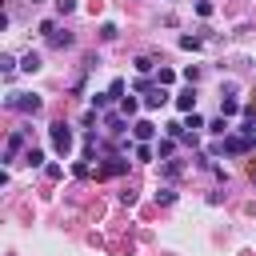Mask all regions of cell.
<instances>
[{
	"label": "cell",
	"instance_id": "6da1fadb",
	"mask_svg": "<svg viewBox=\"0 0 256 256\" xmlns=\"http://www.w3.org/2000/svg\"><path fill=\"white\" fill-rule=\"evenodd\" d=\"M4 108H12V112H28V116H36V112L44 108V100H40L36 92H8V96H4Z\"/></svg>",
	"mask_w": 256,
	"mask_h": 256
},
{
	"label": "cell",
	"instance_id": "7a4b0ae2",
	"mask_svg": "<svg viewBox=\"0 0 256 256\" xmlns=\"http://www.w3.org/2000/svg\"><path fill=\"white\" fill-rule=\"evenodd\" d=\"M48 136H52V148H56L60 156H68V152H72V140H76V136H72V128H68L64 120L48 124Z\"/></svg>",
	"mask_w": 256,
	"mask_h": 256
},
{
	"label": "cell",
	"instance_id": "3957f363",
	"mask_svg": "<svg viewBox=\"0 0 256 256\" xmlns=\"http://www.w3.org/2000/svg\"><path fill=\"white\" fill-rule=\"evenodd\" d=\"M252 144H256L252 136H244V132H236V136H224V144H216V152H228V156H244V152H248Z\"/></svg>",
	"mask_w": 256,
	"mask_h": 256
},
{
	"label": "cell",
	"instance_id": "277c9868",
	"mask_svg": "<svg viewBox=\"0 0 256 256\" xmlns=\"http://www.w3.org/2000/svg\"><path fill=\"white\" fill-rule=\"evenodd\" d=\"M24 136H28V128H20V132L8 136V144H4V164H12L20 152H28V148H24Z\"/></svg>",
	"mask_w": 256,
	"mask_h": 256
},
{
	"label": "cell",
	"instance_id": "5b68a950",
	"mask_svg": "<svg viewBox=\"0 0 256 256\" xmlns=\"http://www.w3.org/2000/svg\"><path fill=\"white\" fill-rule=\"evenodd\" d=\"M124 172H128V160H124V156H108L96 176H124Z\"/></svg>",
	"mask_w": 256,
	"mask_h": 256
},
{
	"label": "cell",
	"instance_id": "8992f818",
	"mask_svg": "<svg viewBox=\"0 0 256 256\" xmlns=\"http://www.w3.org/2000/svg\"><path fill=\"white\" fill-rule=\"evenodd\" d=\"M132 136H136L140 144H148V140L156 136V124H152V120H136V124H132Z\"/></svg>",
	"mask_w": 256,
	"mask_h": 256
},
{
	"label": "cell",
	"instance_id": "52a82bcc",
	"mask_svg": "<svg viewBox=\"0 0 256 256\" xmlns=\"http://www.w3.org/2000/svg\"><path fill=\"white\" fill-rule=\"evenodd\" d=\"M160 104H168V92H164V88H160V84H156V88H152V92H148V96H144V108H148V112H156V108H160Z\"/></svg>",
	"mask_w": 256,
	"mask_h": 256
},
{
	"label": "cell",
	"instance_id": "ba28073f",
	"mask_svg": "<svg viewBox=\"0 0 256 256\" xmlns=\"http://www.w3.org/2000/svg\"><path fill=\"white\" fill-rule=\"evenodd\" d=\"M104 128H108L112 136H120V132L128 128V120H124V112H108V116H104Z\"/></svg>",
	"mask_w": 256,
	"mask_h": 256
},
{
	"label": "cell",
	"instance_id": "9c48e42d",
	"mask_svg": "<svg viewBox=\"0 0 256 256\" xmlns=\"http://www.w3.org/2000/svg\"><path fill=\"white\" fill-rule=\"evenodd\" d=\"M48 44H52V48H72V44H76V36H72V32H52V36H48Z\"/></svg>",
	"mask_w": 256,
	"mask_h": 256
},
{
	"label": "cell",
	"instance_id": "30bf717a",
	"mask_svg": "<svg viewBox=\"0 0 256 256\" xmlns=\"http://www.w3.org/2000/svg\"><path fill=\"white\" fill-rule=\"evenodd\" d=\"M20 68L24 72H40V52H24L20 56Z\"/></svg>",
	"mask_w": 256,
	"mask_h": 256
},
{
	"label": "cell",
	"instance_id": "8fae6325",
	"mask_svg": "<svg viewBox=\"0 0 256 256\" xmlns=\"http://www.w3.org/2000/svg\"><path fill=\"white\" fill-rule=\"evenodd\" d=\"M240 112V100L236 96H220V116H236Z\"/></svg>",
	"mask_w": 256,
	"mask_h": 256
},
{
	"label": "cell",
	"instance_id": "7c38bea8",
	"mask_svg": "<svg viewBox=\"0 0 256 256\" xmlns=\"http://www.w3.org/2000/svg\"><path fill=\"white\" fill-rule=\"evenodd\" d=\"M24 164H28V168H44V152H40V148H28V152H24Z\"/></svg>",
	"mask_w": 256,
	"mask_h": 256
},
{
	"label": "cell",
	"instance_id": "4fadbf2b",
	"mask_svg": "<svg viewBox=\"0 0 256 256\" xmlns=\"http://www.w3.org/2000/svg\"><path fill=\"white\" fill-rule=\"evenodd\" d=\"M176 108H180V112H192V108H196V96H192V92H180V96H176Z\"/></svg>",
	"mask_w": 256,
	"mask_h": 256
},
{
	"label": "cell",
	"instance_id": "5bb4252c",
	"mask_svg": "<svg viewBox=\"0 0 256 256\" xmlns=\"http://www.w3.org/2000/svg\"><path fill=\"white\" fill-rule=\"evenodd\" d=\"M120 112H124V116H136V112H140V100H136V96H124V100H120Z\"/></svg>",
	"mask_w": 256,
	"mask_h": 256
},
{
	"label": "cell",
	"instance_id": "9a60e30c",
	"mask_svg": "<svg viewBox=\"0 0 256 256\" xmlns=\"http://www.w3.org/2000/svg\"><path fill=\"white\" fill-rule=\"evenodd\" d=\"M108 104H112V96H108V92H96V96H92V112H104Z\"/></svg>",
	"mask_w": 256,
	"mask_h": 256
},
{
	"label": "cell",
	"instance_id": "2e32d148",
	"mask_svg": "<svg viewBox=\"0 0 256 256\" xmlns=\"http://www.w3.org/2000/svg\"><path fill=\"white\" fill-rule=\"evenodd\" d=\"M200 44H204V40H200V36H180V48H184V52H196V48H200Z\"/></svg>",
	"mask_w": 256,
	"mask_h": 256
},
{
	"label": "cell",
	"instance_id": "e0dca14e",
	"mask_svg": "<svg viewBox=\"0 0 256 256\" xmlns=\"http://www.w3.org/2000/svg\"><path fill=\"white\" fill-rule=\"evenodd\" d=\"M172 80H176V72H172V68H160V72H156V84H160V88H168Z\"/></svg>",
	"mask_w": 256,
	"mask_h": 256
},
{
	"label": "cell",
	"instance_id": "ac0fdd59",
	"mask_svg": "<svg viewBox=\"0 0 256 256\" xmlns=\"http://www.w3.org/2000/svg\"><path fill=\"white\" fill-rule=\"evenodd\" d=\"M180 172H184V164H180V160H168V164H164V176H168V180H176Z\"/></svg>",
	"mask_w": 256,
	"mask_h": 256
},
{
	"label": "cell",
	"instance_id": "d6986e66",
	"mask_svg": "<svg viewBox=\"0 0 256 256\" xmlns=\"http://www.w3.org/2000/svg\"><path fill=\"white\" fill-rule=\"evenodd\" d=\"M116 36H120L116 24H100V40H116Z\"/></svg>",
	"mask_w": 256,
	"mask_h": 256
},
{
	"label": "cell",
	"instance_id": "ffe728a7",
	"mask_svg": "<svg viewBox=\"0 0 256 256\" xmlns=\"http://www.w3.org/2000/svg\"><path fill=\"white\" fill-rule=\"evenodd\" d=\"M152 68H156V64H152V60H148V56H136V72H140V76H148V72H152Z\"/></svg>",
	"mask_w": 256,
	"mask_h": 256
},
{
	"label": "cell",
	"instance_id": "44dd1931",
	"mask_svg": "<svg viewBox=\"0 0 256 256\" xmlns=\"http://www.w3.org/2000/svg\"><path fill=\"white\" fill-rule=\"evenodd\" d=\"M108 96H112V100H124V80H112V84H108Z\"/></svg>",
	"mask_w": 256,
	"mask_h": 256
},
{
	"label": "cell",
	"instance_id": "7402d4cb",
	"mask_svg": "<svg viewBox=\"0 0 256 256\" xmlns=\"http://www.w3.org/2000/svg\"><path fill=\"white\" fill-rule=\"evenodd\" d=\"M208 132H216V136H224V132H228V120H224V116H220V120H212V124H208Z\"/></svg>",
	"mask_w": 256,
	"mask_h": 256
},
{
	"label": "cell",
	"instance_id": "603a6c76",
	"mask_svg": "<svg viewBox=\"0 0 256 256\" xmlns=\"http://www.w3.org/2000/svg\"><path fill=\"white\" fill-rule=\"evenodd\" d=\"M156 156L168 160V156H172V140H160V144H156Z\"/></svg>",
	"mask_w": 256,
	"mask_h": 256
},
{
	"label": "cell",
	"instance_id": "cb8c5ba5",
	"mask_svg": "<svg viewBox=\"0 0 256 256\" xmlns=\"http://www.w3.org/2000/svg\"><path fill=\"white\" fill-rule=\"evenodd\" d=\"M44 176H48V180H60L64 168H60V164H44Z\"/></svg>",
	"mask_w": 256,
	"mask_h": 256
},
{
	"label": "cell",
	"instance_id": "d4e9b609",
	"mask_svg": "<svg viewBox=\"0 0 256 256\" xmlns=\"http://www.w3.org/2000/svg\"><path fill=\"white\" fill-rule=\"evenodd\" d=\"M156 200H160V204H176V192H172V188H160Z\"/></svg>",
	"mask_w": 256,
	"mask_h": 256
},
{
	"label": "cell",
	"instance_id": "484cf974",
	"mask_svg": "<svg viewBox=\"0 0 256 256\" xmlns=\"http://www.w3.org/2000/svg\"><path fill=\"white\" fill-rule=\"evenodd\" d=\"M56 12H60V16H68V12H76V0H56Z\"/></svg>",
	"mask_w": 256,
	"mask_h": 256
},
{
	"label": "cell",
	"instance_id": "4316f807",
	"mask_svg": "<svg viewBox=\"0 0 256 256\" xmlns=\"http://www.w3.org/2000/svg\"><path fill=\"white\" fill-rule=\"evenodd\" d=\"M184 80H188V84H196V80H200V68H196V64H188V68H184Z\"/></svg>",
	"mask_w": 256,
	"mask_h": 256
},
{
	"label": "cell",
	"instance_id": "83f0119b",
	"mask_svg": "<svg viewBox=\"0 0 256 256\" xmlns=\"http://www.w3.org/2000/svg\"><path fill=\"white\" fill-rule=\"evenodd\" d=\"M152 156H156V152H152L148 144H136V160H152Z\"/></svg>",
	"mask_w": 256,
	"mask_h": 256
},
{
	"label": "cell",
	"instance_id": "f1b7e54d",
	"mask_svg": "<svg viewBox=\"0 0 256 256\" xmlns=\"http://www.w3.org/2000/svg\"><path fill=\"white\" fill-rule=\"evenodd\" d=\"M88 172H92V168H88V164H84V160H76V164H72V176H80V180H84V176H88Z\"/></svg>",
	"mask_w": 256,
	"mask_h": 256
},
{
	"label": "cell",
	"instance_id": "f546056e",
	"mask_svg": "<svg viewBox=\"0 0 256 256\" xmlns=\"http://www.w3.org/2000/svg\"><path fill=\"white\" fill-rule=\"evenodd\" d=\"M196 12L200 16H212V0H196Z\"/></svg>",
	"mask_w": 256,
	"mask_h": 256
},
{
	"label": "cell",
	"instance_id": "4dcf8cb0",
	"mask_svg": "<svg viewBox=\"0 0 256 256\" xmlns=\"http://www.w3.org/2000/svg\"><path fill=\"white\" fill-rule=\"evenodd\" d=\"M252 180H256V164H252Z\"/></svg>",
	"mask_w": 256,
	"mask_h": 256
},
{
	"label": "cell",
	"instance_id": "1f68e13d",
	"mask_svg": "<svg viewBox=\"0 0 256 256\" xmlns=\"http://www.w3.org/2000/svg\"><path fill=\"white\" fill-rule=\"evenodd\" d=\"M32 4H44V0H32Z\"/></svg>",
	"mask_w": 256,
	"mask_h": 256
}]
</instances>
